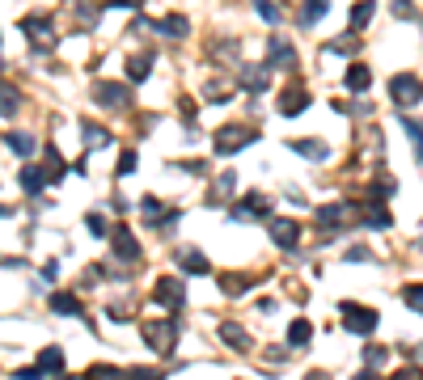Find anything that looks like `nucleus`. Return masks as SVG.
<instances>
[{
  "label": "nucleus",
  "mask_w": 423,
  "mask_h": 380,
  "mask_svg": "<svg viewBox=\"0 0 423 380\" xmlns=\"http://www.w3.org/2000/svg\"><path fill=\"white\" fill-rule=\"evenodd\" d=\"M339 317H343V330H352V334H373L377 330V309H364L356 300H343Z\"/></svg>",
  "instance_id": "f257e3e1"
},
{
  "label": "nucleus",
  "mask_w": 423,
  "mask_h": 380,
  "mask_svg": "<svg viewBox=\"0 0 423 380\" xmlns=\"http://www.w3.org/2000/svg\"><path fill=\"white\" fill-rule=\"evenodd\" d=\"M140 334H144V343H148L157 355H169V351H174V338H178L174 321H140Z\"/></svg>",
  "instance_id": "f03ea898"
},
{
  "label": "nucleus",
  "mask_w": 423,
  "mask_h": 380,
  "mask_svg": "<svg viewBox=\"0 0 423 380\" xmlns=\"http://www.w3.org/2000/svg\"><path fill=\"white\" fill-rule=\"evenodd\" d=\"M21 30L30 34V47H38V51H51V47L59 42V34H55L51 17H25V21H21Z\"/></svg>",
  "instance_id": "7ed1b4c3"
},
{
  "label": "nucleus",
  "mask_w": 423,
  "mask_h": 380,
  "mask_svg": "<svg viewBox=\"0 0 423 380\" xmlns=\"http://www.w3.org/2000/svg\"><path fill=\"white\" fill-rule=\"evenodd\" d=\"M250 140H254V127H237V123H229V127H220V131H216V152H220V157H229V152L246 148Z\"/></svg>",
  "instance_id": "20e7f679"
},
{
  "label": "nucleus",
  "mask_w": 423,
  "mask_h": 380,
  "mask_svg": "<svg viewBox=\"0 0 423 380\" xmlns=\"http://www.w3.org/2000/svg\"><path fill=\"white\" fill-rule=\"evenodd\" d=\"M267 233H271V241H275L280 250H292V245L301 241V224L288 220V216H267Z\"/></svg>",
  "instance_id": "39448f33"
},
{
  "label": "nucleus",
  "mask_w": 423,
  "mask_h": 380,
  "mask_svg": "<svg viewBox=\"0 0 423 380\" xmlns=\"http://www.w3.org/2000/svg\"><path fill=\"white\" fill-rule=\"evenodd\" d=\"M390 93H394L398 106H415V102L423 97V80L419 76H411V72H398V76L390 80Z\"/></svg>",
  "instance_id": "423d86ee"
},
{
  "label": "nucleus",
  "mask_w": 423,
  "mask_h": 380,
  "mask_svg": "<svg viewBox=\"0 0 423 380\" xmlns=\"http://www.w3.org/2000/svg\"><path fill=\"white\" fill-rule=\"evenodd\" d=\"M271 72H275L271 63H250V68L237 72V85H242L246 93H263V89L271 85Z\"/></svg>",
  "instance_id": "0eeeda50"
},
{
  "label": "nucleus",
  "mask_w": 423,
  "mask_h": 380,
  "mask_svg": "<svg viewBox=\"0 0 423 380\" xmlns=\"http://www.w3.org/2000/svg\"><path fill=\"white\" fill-rule=\"evenodd\" d=\"M229 216L246 224V220H267L271 212H267V199H263V195H246L242 203H233V212H229Z\"/></svg>",
  "instance_id": "6e6552de"
},
{
  "label": "nucleus",
  "mask_w": 423,
  "mask_h": 380,
  "mask_svg": "<svg viewBox=\"0 0 423 380\" xmlns=\"http://www.w3.org/2000/svg\"><path fill=\"white\" fill-rule=\"evenodd\" d=\"M305 106H309V89H305V85H288V89L280 93V114H284V118L301 114Z\"/></svg>",
  "instance_id": "1a4fd4ad"
},
{
  "label": "nucleus",
  "mask_w": 423,
  "mask_h": 380,
  "mask_svg": "<svg viewBox=\"0 0 423 380\" xmlns=\"http://www.w3.org/2000/svg\"><path fill=\"white\" fill-rule=\"evenodd\" d=\"M153 296H157V305H165V309H182V283H178L174 275H165V279L153 288Z\"/></svg>",
  "instance_id": "9d476101"
},
{
  "label": "nucleus",
  "mask_w": 423,
  "mask_h": 380,
  "mask_svg": "<svg viewBox=\"0 0 423 380\" xmlns=\"http://www.w3.org/2000/svg\"><path fill=\"white\" fill-rule=\"evenodd\" d=\"M267 63H271V68H292V63H297V51H292L284 38H267Z\"/></svg>",
  "instance_id": "9b49d317"
},
{
  "label": "nucleus",
  "mask_w": 423,
  "mask_h": 380,
  "mask_svg": "<svg viewBox=\"0 0 423 380\" xmlns=\"http://www.w3.org/2000/svg\"><path fill=\"white\" fill-rule=\"evenodd\" d=\"M93 97H97L102 106H110V110H123V106H127V89L114 85V80H102V85L93 89Z\"/></svg>",
  "instance_id": "f8f14e48"
},
{
  "label": "nucleus",
  "mask_w": 423,
  "mask_h": 380,
  "mask_svg": "<svg viewBox=\"0 0 423 380\" xmlns=\"http://www.w3.org/2000/svg\"><path fill=\"white\" fill-rule=\"evenodd\" d=\"M178 266H182L186 275H208V271H212V262H208L199 250H178Z\"/></svg>",
  "instance_id": "ddd939ff"
},
{
  "label": "nucleus",
  "mask_w": 423,
  "mask_h": 380,
  "mask_svg": "<svg viewBox=\"0 0 423 380\" xmlns=\"http://www.w3.org/2000/svg\"><path fill=\"white\" fill-rule=\"evenodd\" d=\"M220 338H225V347H233L237 355H246V351H250V334H246L242 326H233V321H225V326H220Z\"/></svg>",
  "instance_id": "4468645a"
},
{
  "label": "nucleus",
  "mask_w": 423,
  "mask_h": 380,
  "mask_svg": "<svg viewBox=\"0 0 423 380\" xmlns=\"http://www.w3.org/2000/svg\"><path fill=\"white\" fill-rule=\"evenodd\" d=\"M326 8H330V0H305V4H301V13H297V21H301V30H309V25H318V21L326 17Z\"/></svg>",
  "instance_id": "2eb2a0df"
},
{
  "label": "nucleus",
  "mask_w": 423,
  "mask_h": 380,
  "mask_svg": "<svg viewBox=\"0 0 423 380\" xmlns=\"http://www.w3.org/2000/svg\"><path fill=\"white\" fill-rule=\"evenodd\" d=\"M318 224H322L326 233H330L335 224H347V207H343V203H322V207H318Z\"/></svg>",
  "instance_id": "dca6fc26"
},
{
  "label": "nucleus",
  "mask_w": 423,
  "mask_h": 380,
  "mask_svg": "<svg viewBox=\"0 0 423 380\" xmlns=\"http://www.w3.org/2000/svg\"><path fill=\"white\" fill-rule=\"evenodd\" d=\"M34 364H38V372H42V376H59V372H64V351H59V347H47Z\"/></svg>",
  "instance_id": "f3484780"
},
{
  "label": "nucleus",
  "mask_w": 423,
  "mask_h": 380,
  "mask_svg": "<svg viewBox=\"0 0 423 380\" xmlns=\"http://www.w3.org/2000/svg\"><path fill=\"white\" fill-rule=\"evenodd\" d=\"M292 152H301V157H309V161H326V157H330V144H322V140H292Z\"/></svg>",
  "instance_id": "a211bd4d"
},
{
  "label": "nucleus",
  "mask_w": 423,
  "mask_h": 380,
  "mask_svg": "<svg viewBox=\"0 0 423 380\" xmlns=\"http://www.w3.org/2000/svg\"><path fill=\"white\" fill-rule=\"evenodd\" d=\"M47 182H51V173H47V169H38V165H25V169H21V190L38 195Z\"/></svg>",
  "instance_id": "6ab92c4d"
},
{
  "label": "nucleus",
  "mask_w": 423,
  "mask_h": 380,
  "mask_svg": "<svg viewBox=\"0 0 423 380\" xmlns=\"http://www.w3.org/2000/svg\"><path fill=\"white\" fill-rule=\"evenodd\" d=\"M114 254H119L123 262H131V258H140V245H136V237H131L127 228H114Z\"/></svg>",
  "instance_id": "aec40b11"
},
{
  "label": "nucleus",
  "mask_w": 423,
  "mask_h": 380,
  "mask_svg": "<svg viewBox=\"0 0 423 380\" xmlns=\"http://www.w3.org/2000/svg\"><path fill=\"white\" fill-rule=\"evenodd\" d=\"M51 309H55L59 317H81V313H85L81 300H76L72 292H55V296H51Z\"/></svg>",
  "instance_id": "412c9836"
},
{
  "label": "nucleus",
  "mask_w": 423,
  "mask_h": 380,
  "mask_svg": "<svg viewBox=\"0 0 423 380\" xmlns=\"http://www.w3.org/2000/svg\"><path fill=\"white\" fill-rule=\"evenodd\" d=\"M161 34H169V38H186L191 34V21L182 17V13H169V17H161V25H157Z\"/></svg>",
  "instance_id": "4be33fe9"
},
{
  "label": "nucleus",
  "mask_w": 423,
  "mask_h": 380,
  "mask_svg": "<svg viewBox=\"0 0 423 380\" xmlns=\"http://www.w3.org/2000/svg\"><path fill=\"white\" fill-rule=\"evenodd\" d=\"M343 80H347V89H352V93H364V89H369V85H373V72H369V68H364V63H352V68H347V76H343Z\"/></svg>",
  "instance_id": "5701e85b"
},
{
  "label": "nucleus",
  "mask_w": 423,
  "mask_h": 380,
  "mask_svg": "<svg viewBox=\"0 0 423 380\" xmlns=\"http://www.w3.org/2000/svg\"><path fill=\"white\" fill-rule=\"evenodd\" d=\"M309 338H314V326H309L305 317H297V321L288 326V347H297V351H301V347H309Z\"/></svg>",
  "instance_id": "b1692460"
},
{
  "label": "nucleus",
  "mask_w": 423,
  "mask_h": 380,
  "mask_svg": "<svg viewBox=\"0 0 423 380\" xmlns=\"http://www.w3.org/2000/svg\"><path fill=\"white\" fill-rule=\"evenodd\" d=\"M17 106H21V93H17L8 80H0V118H13Z\"/></svg>",
  "instance_id": "393cba45"
},
{
  "label": "nucleus",
  "mask_w": 423,
  "mask_h": 380,
  "mask_svg": "<svg viewBox=\"0 0 423 380\" xmlns=\"http://www.w3.org/2000/svg\"><path fill=\"white\" fill-rule=\"evenodd\" d=\"M8 148H13L17 157H34V152H38V140H34L30 131H13V135H8Z\"/></svg>",
  "instance_id": "a878e982"
},
{
  "label": "nucleus",
  "mask_w": 423,
  "mask_h": 380,
  "mask_svg": "<svg viewBox=\"0 0 423 380\" xmlns=\"http://www.w3.org/2000/svg\"><path fill=\"white\" fill-rule=\"evenodd\" d=\"M148 68H153V51H140V55H131V63H127V76L140 85V80L148 76Z\"/></svg>",
  "instance_id": "bb28decb"
},
{
  "label": "nucleus",
  "mask_w": 423,
  "mask_h": 380,
  "mask_svg": "<svg viewBox=\"0 0 423 380\" xmlns=\"http://www.w3.org/2000/svg\"><path fill=\"white\" fill-rule=\"evenodd\" d=\"M254 283H258V275H242V279H233V275H225V279H220V288H225L229 296H242V292H250Z\"/></svg>",
  "instance_id": "cd10ccee"
},
{
  "label": "nucleus",
  "mask_w": 423,
  "mask_h": 380,
  "mask_svg": "<svg viewBox=\"0 0 423 380\" xmlns=\"http://www.w3.org/2000/svg\"><path fill=\"white\" fill-rule=\"evenodd\" d=\"M369 21H373V0H356V8H352V30L360 34Z\"/></svg>",
  "instance_id": "c85d7f7f"
},
{
  "label": "nucleus",
  "mask_w": 423,
  "mask_h": 380,
  "mask_svg": "<svg viewBox=\"0 0 423 380\" xmlns=\"http://www.w3.org/2000/svg\"><path fill=\"white\" fill-rule=\"evenodd\" d=\"M233 85H237V72H233V76H220V80H212V85H203V97L220 102V97H225V93H229Z\"/></svg>",
  "instance_id": "c756f323"
},
{
  "label": "nucleus",
  "mask_w": 423,
  "mask_h": 380,
  "mask_svg": "<svg viewBox=\"0 0 423 380\" xmlns=\"http://www.w3.org/2000/svg\"><path fill=\"white\" fill-rule=\"evenodd\" d=\"M81 135H85L89 148H106V144H110V131H102V127H93V123H81Z\"/></svg>",
  "instance_id": "7c9ffc66"
},
{
  "label": "nucleus",
  "mask_w": 423,
  "mask_h": 380,
  "mask_svg": "<svg viewBox=\"0 0 423 380\" xmlns=\"http://www.w3.org/2000/svg\"><path fill=\"white\" fill-rule=\"evenodd\" d=\"M403 305H407L411 313H423V283H407V288H403Z\"/></svg>",
  "instance_id": "2f4dec72"
},
{
  "label": "nucleus",
  "mask_w": 423,
  "mask_h": 380,
  "mask_svg": "<svg viewBox=\"0 0 423 380\" xmlns=\"http://www.w3.org/2000/svg\"><path fill=\"white\" fill-rule=\"evenodd\" d=\"M42 157H47V173H51V182H59V178H64V161H59L55 144H47V148H42Z\"/></svg>",
  "instance_id": "473e14b6"
},
{
  "label": "nucleus",
  "mask_w": 423,
  "mask_h": 380,
  "mask_svg": "<svg viewBox=\"0 0 423 380\" xmlns=\"http://www.w3.org/2000/svg\"><path fill=\"white\" fill-rule=\"evenodd\" d=\"M403 127H407V135H411V144H415V157L423 161V127L415 118H407V114H403Z\"/></svg>",
  "instance_id": "72a5a7b5"
},
{
  "label": "nucleus",
  "mask_w": 423,
  "mask_h": 380,
  "mask_svg": "<svg viewBox=\"0 0 423 380\" xmlns=\"http://www.w3.org/2000/svg\"><path fill=\"white\" fill-rule=\"evenodd\" d=\"M136 165H140V157H136V148H127V152L119 157V169H114V173H119V178H131Z\"/></svg>",
  "instance_id": "f704fd0d"
},
{
  "label": "nucleus",
  "mask_w": 423,
  "mask_h": 380,
  "mask_svg": "<svg viewBox=\"0 0 423 380\" xmlns=\"http://www.w3.org/2000/svg\"><path fill=\"white\" fill-rule=\"evenodd\" d=\"M161 212H165V207H161V203H157L153 195H148V199H140V216H144V220H153V224H161Z\"/></svg>",
  "instance_id": "c9c22d12"
},
{
  "label": "nucleus",
  "mask_w": 423,
  "mask_h": 380,
  "mask_svg": "<svg viewBox=\"0 0 423 380\" xmlns=\"http://www.w3.org/2000/svg\"><path fill=\"white\" fill-rule=\"evenodd\" d=\"M364 224H369V228H390V212H386L381 203H373V212L364 216Z\"/></svg>",
  "instance_id": "e433bc0d"
},
{
  "label": "nucleus",
  "mask_w": 423,
  "mask_h": 380,
  "mask_svg": "<svg viewBox=\"0 0 423 380\" xmlns=\"http://www.w3.org/2000/svg\"><path fill=\"white\" fill-rule=\"evenodd\" d=\"M356 47H360V38H356V30H347L343 38H335V42H330V51H343V55H352Z\"/></svg>",
  "instance_id": "4c0bfd02"
},
{
  "label": "nucleus",
  "mask_w": 423,
  "mask_h": 380,
  "mask_svg": "<svg viewBox=\"0 0 423 380\" xmlns=\"http://www.w3.org/2000/svg\"><path fill=\"white\" fill-rule=\"evenodd\" d=\"M237 51H242L237 42H212V51H208V55H212V59H237Z\"/></svg>",
  "instance_id": "58836bf2"
},
{
  "label": "nucleus",
  "mask_w": 423,
  "mask_h": 380,
  "mask_svg": "<svg viewBox=\"0 0 423 380\" xmlns=\"http://www.w3.org/2000/svg\"><path fill=\"white\" fill-rule=\"evenodd\" d=\"M233 186H237V178H233V173H220V178H216V190H212V199L220 203L225 195H233Z\"/></svg>",
  "instance_id": "ea45409f"
},
{
  "label": "nucleus",
  "mask_w": 423,
  "mask_h": 380,
  "mask_svg": "<svg viewBox=\"0 0 423 380\" xmlns=\"http://www.w3.org/2000/svg\"><path fill=\"white\" fill-rule=\"evenodd\" d=\"M258 17H263V21H271V25H275V21H280V8H275V4H271V0H258Z\"/></svg>",
  "instance_id": "a19ab883"
},
{
  "label": "nucleus",
  "mask_w": 423,
  "mask_h": 380,
  "mask_svg": "<svg viewBox=\"0 0 423 380\" xmlns=\"http://www.w3.org/2000/svg\"><path fill=\"white\" fill-rule=\"evenodd\" d=\"M85 224H89V233H97V237H106V233H110V224H106L102 216H89Z\"/></svg>",
  "instance_id": "79ce46f5"
},
{
  "label": "nucleus",
  "mask_w": 423,
  "mask_h": 380,
  "mask_svg": "<svg viewBox=\"0 0 423 380\" xmlns=\"http://www.w3.org/2000/svg\"><path fill=\"white\" fill-rule=\"evenodd\" d=\"M364 360H369L373 368H381V364H386V351H381V347H369V351H364Z\"/></svg>",
  "instance_id": "37998d69"
},
{
  "label": "nucleus",
  "mask_w": 423,
  "mask_h": 380,
  "mask_svg": "<svg viewBox=\"0 0 423 380\" xmlns=\"http://www.w3.org/2000/svg\"><path fill=\"white\" fill-rule=\"evenodd\" d=\"M89 376H119V368H110V364H97V368H89Z\"/></svg>",
  "instance_id": "c03bdc74"
},
{
  "label": "nucleus",
  "mask_w": 423,
  "mask_h": 380,
  "mask_svg": "<svg viewBox=\"0 0 423 380\" xmlns=\"http://www.w3.org/2000/svg\"><path fill=\"white\" fill-rule=\"evenodd\" d=\"M394 13H398V17H411V0H394Z\"/></svg>",
  "instance_id": "a18cd8bd"
},
{
  "label": "nucleus",
  "mask_w": 423,
  "mask_h": 380,
  "mask_svg": "<svg viewBox=\"0 0 423 380\" xmlns=\"http://www.w3.org/2000/svg\"><path fill=\"white\" fill-rule=\"evenodd\" d=\"M106 4H114V8H136L140 0H106Z\"/></svg>",
  "instance_id": "49530a36"
},
{
  "label": "nucleus",
  "mask_w": 423,
  "mask_h": 380,
  "mask_svg": "<svg viewBox=\"0 0 423 380\" xmlns=\"http://www.w3.org/2000/svg\"><path fill=\"white\" fill-rule=\"evenodd\" d=\"M4 216H8V207H0V220H4Z\"/></svg>",
  "instance_id": "de8ad7c7"
}]
</instances>
